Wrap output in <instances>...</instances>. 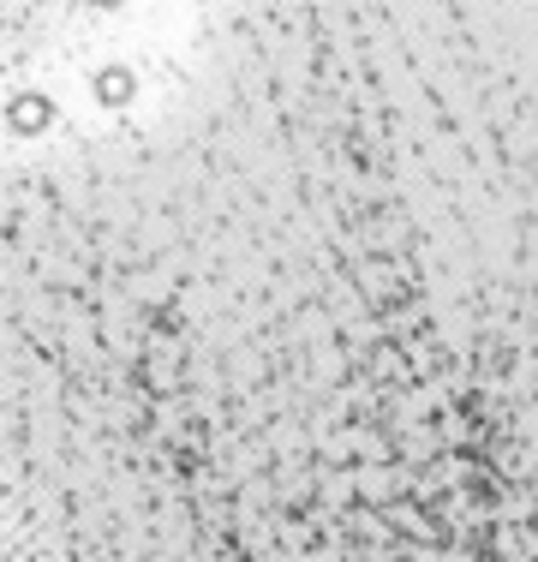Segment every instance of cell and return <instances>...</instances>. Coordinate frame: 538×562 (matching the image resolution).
<instances>
[{
    "instance_id": "1",
    "label": "cell",
    "mask_w": 538,
    "mask_h": 562,
    "mask_svg": "<svg viewBox=\"0 0 538 562\" xmlns=\"http://www.w3.org/2000/svg\"><path fill=\"white\" fill-rule=\"evenodd\" d=\"M54 120V102L43 97V90H24V97H12L7 102V126L12 132H24V138H36V132H43Z\"/></svg>"
},
{
    "instance_id": "2",
    "label": "cell",
    "mask_w": 538,
    "mask_h": 562,
    "mask_svg": "<svg viewBox=\"0 0 538 562\" xmlns=\"http://www.w3.org/2000/svg\"><path fill=\"white\" fill-rule=\"evenodd\" d=\"M97 90H102V102H126V97H132V78H126V72H102Z\"/></svg>"
},
{
    "instance_id": "3",
    "label": "cell",
    "mask_w": 538,
    "mask_h": 562,
    "mask_svg": "<svg viewBox=\"0 0 538 562\" xmlns=\"http://www.w3.org/2000/svg\"><path fill=\"white\" fill-rule=\"evenodd\" d=\"M97 7H120V0H97Z\"/></svg>"
}]
</instances>
